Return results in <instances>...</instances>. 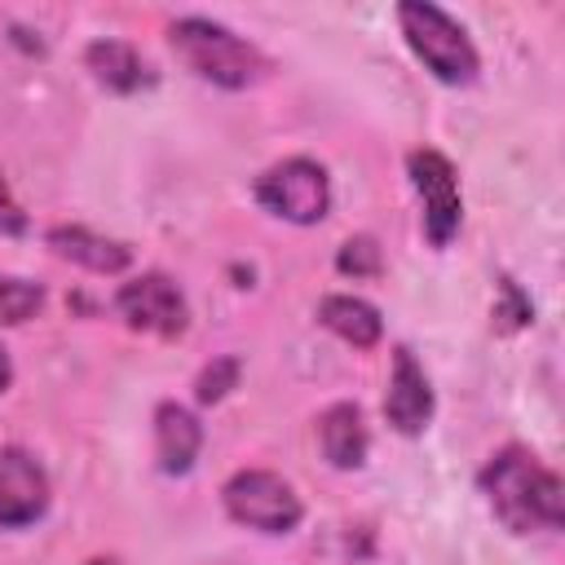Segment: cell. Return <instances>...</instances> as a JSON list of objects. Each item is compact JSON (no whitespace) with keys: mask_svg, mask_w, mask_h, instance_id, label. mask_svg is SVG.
Returning <instances> with one entry per match:
<instances>
[{"mask_svg":"<svg viewBox=\"0 0 565 565\" xmlns=\"http://www.w3.org/2000/svg\"><path fill=\"white\" fill-rule=\"evenodd\" d=\"M481 490L490 494V508L499 512V521L516 534L525 530H556L565 521V486L556 472L539 468L534 455H525L521 446L499 450L486 472H481Z\"/></svg>","mask_w":565,"mask_h":565,"instance_id":"obj_1","label":"cell"},{"mask_svg":"<svg viewBox=\"0 0 565 565\" xmlns=\"http://www.w3.org/2000/svg\"><path fill=\"white\" fill-rule=\"evenodd\" d=\"M168 40H172L177 57L194 75H203V79H212L221 88H247V84L265 79V71H269V57L256 44L238 40L230 26L207 22V18H181V22H172L168 26Z\"/></svg>","mask_w":565,"mask_h":565,"instance_id":"obj_2","label":"cell"},{"mask_svg":"<svg viewBox=\"0 0 565 565\" xmlns=\"http://www.w3.org/2000/svg\"><path fill=\"white\" fill-rule=\"evenodd\" d=\"M397 22H402V35L415 49V57L441 84H472L477 79V49L468 44L463 26L450 22L437 4L406 0V4H397Z\"/></svg>","mask_w":565,"mask_h":565,"instance_id":"obj_3","label":"cell"},{"mask_svg":"<svg viewBox=\"0 0 565 565\" xmlns=\"http://www.w3.org/2000/svg\"><path fill=\"white\" fill-rule=\"evenodd\" d=\"M225 512L238 525H252V530H265V534H287V530L300 525L305 508H300V494L278 472L252 468V472H238L225 486Z\"/></svg>","mask_w":565,"mask_h":565,"instance_id":"obj_4","label":"cell"},{"mask_svg":"<svg viewBox=\"0 0 565 565\" xmlns=\"http://www.w3.org/2000/svg\"><path fill=\"white\" fill-rule=\"evenodd\" d=\"M256 199H260L274 216H282V221L313 225V221L327 216L331 185H327L322 163H313V159H282V163H274V168L256 181Z\"/></svg>","mask_w":565,"mask_h":565,"instance_id":"obj_5","label":"cell"},{"mask_svg":"<svg viewBox=\"0 0 565 565\" xmlns=\"http://www.w3.org/2000/svg\"><path fill=\"white\" fill-rule=\"evenodd\" d=\"M411 181L424 199V234L433 247H446L459 230V181L446 154L437 150H415L411 154Z\"/></svg>","mask_w":565,"mask_h":565,"instance_id":"obj_6","label":"cell"},{"mask_svg":"<svg viewBox=\"0 0 565 565\" xmlns=\"http://www.w3.org/2000/svg\"><path fill=\"white\" fill-rule=\"evenodd\" d=\"M115 309L124 313L128 327L163 335V340L185 331V300H181L177 282H168L163 274H141L137 282H124L115 296Z\"/></svg>","mask_w":565,"mask_h":565,"instance_id":"obj_7","label":"cell"},{"mask_svg":"<svg viewBox=\"0 0 565 565\" xmlns=\"http://www.w3.org/2000/svg\"><path fill=\"white\" fill-rule=\"evenodd\" d=\"M44 508H49V477H44V468L26 450L4 446L0 450V525L4 530L31 525L35 516H44Z\"/></svg>","mask_w":565,"mask_h":565,"instance_id":"obj_8","label":"cell"},{"mask_svg":"<svg viewBox=\"0 0 565 565\" xmlns=\"http://www.w3.org/2000/svg\"><path fill=\"white\" fill-rule=\"evenodd\" d=\"M384 415L397 433H424V424L433 415V388H428L424 371L415 366L411 349H393V380H388Z\"/></svg>","mask_w":565,"mask_h":565,"instance_id":"obj_9","label":"cell"},{"mask_svg":"<svg viewBox=\"0 0 565 565\" xmlns=\"http://www.w3.org/2000/svg\"><path fill=\"white\" fill-rule=\"evenodd\" d=\"M49 247H53L57 256H66V260L93 269V274H119V269H128V260H132V252H128L124 243L102 238V234H93V230H84V225H57V230H49Z\"/></svg>","mask_w":565,"mask_h":565,"instance_id":"obj_10","label":"cell"},{"mask_svg":"<svg viewBox=\"0 0 565 565\" xmlns=\"http://www.w3.org/2000/svg\"><path fill=\"white\" fill-rule=\"evenodd\" d=\"M199 441H203V428L185 406L163 402L154 411V450H159L163 472H190V463L199 455Z\"/></svg>","mask_w":565,"mask_h":565,"instance_id":"obj_11","label":"cell"},{"mask_svg":"<svg viewBox=\"0 0 565 565\" xmlns=\"http://www.w3.org/2000/svg\"><path fill=\"white\" fill-rule=\"evenodd\" d=\"M84 62H88V71H93L106 88H115V93H137L141 84H150L146 62H141L137 49L124 44V40H93L88 53H84Z\"/></svg>","mask_w":565,"mask_h":565,"instance_id":"obj_12","label":"cell"},{"mask_svg":"<svg viewBox=\"0 0 565 565\" xmlns=\"http://www.w3.org/2000/svg\"><path fill=\"white\" fill-rule=\"evenodd\" d=\"M318 437L335 468H358L366 459V424H362L358 406H349V402H335L318 419Z\"/></svg>","mask_w":565,"mask_h":565,"instance_id":"obj_13","label":"cell"},{"mask_svg":"<svg viewBox=\"0 0 565 565\" xmlns=\"http://www.w3.org/2000/svg\"><path fill=\"white\" fill-rule=\"evenodd\" d=\"M318 322L327 331H335L340 340H349L353 349H371L380 340V331H384L380 313L366 300H358V296H327L318 305Z\"/></svg>","mask_w":565,"mask_h":565,"instance_id":"obj_14","label":"cell"},{"mask_svg":"<svg viewBox=\"0 0 565 565\" xmlns=\"http://www.w3.org/2000/svg\"><path fill=\"white\" fill-rule=\"evenodd\" d=\"M44 305L40 282L26 278H0V322H26Z\"/></svg>","mask_w":565,"mask_h":565,"instance_id":"obj_15","label":"cell"},{"mask_svg":"<svg viewBox=\"0 0 565 565\" xmlns=\"http://www.w3.org/2000/svg\"><path fill=\"white\" fill-rule=\"evenodd\" d=\"M335 269H340V274H353V278H375V274H380V243H375L371 234L349 238V243L340 247V256H335Z\"/></svg>","mask_w":565,"mask_h":565,"instance_id":"obj_16","label":"cell"},{"mask_svg":"<svg viewBox=\"0 0 565 565\" xmlns=\"http://www.w3.org/2000/svg\"><path fill=\"white\" fill-rule=\"evenodd\" d=\"M490 322H494V331H503V335L530 322V300L521 296V287H516L512 278H499V305H494Z\"/></svg>","mask_w":565,"mask_h":565,"instance_id":"obj_17","label":"cell"},{"mask_svg":"<svg viewBox=\"0 0 565 565\" xmlns=\"http://www.w3.org/2000/svg\"><path fill=\"white\" fill-rule=\"evenodd\" d=\"M234 384H238V358H216L212 366H203L194 393H199V402H221Z\"/></svg>","mask_w":565,"mask_h":565,"instance_id":"obj_18","label":"cell"},{"mask_svg":"<svg viewBox=\"0 0 565 565\" xmlns=\"http://www.w3.org/2000/svg\"><path fill=\"white\" fill-rule=\"evenodd\" d=\"M0 230H4V234H22V230H26V212L13 203L4 177H0Z\"/></svg>","mask_w":565,"mask_h":565,"instance_id":"obj_19","label":"cell"},{"mask_svg":"<svg viewBox=\"0 0 565 565\" xmlns=\"http://www.w3.org/2000/svg\"><path fill=\"white\" fill-rule=\"evenodd\" d=\"M9 375H13V371H9V358H4V349H0V393L9 388Z\"/></svg>","mask_w":565,"mask_h":565,"instance_id":"obj_20","label":"cell"},{"mask_svg":"<svg viewBox=\"0 0 565 565\" xmlns=\"http://www.w3.org/2000/svg\"><path fill=\"white\" fill-rule=\"evenodd\" d=\"M88 565H115V561H88Z\"/></svg>","mask_w":565,"mask_h":565,"instance_id":"obj_21","label":"cell"}]
</instances>
